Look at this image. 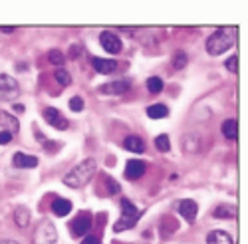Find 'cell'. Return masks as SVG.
Returning <instances> with one entry per match:
<instances>
[{
	"instance_id": "6da1fadb",
	"label": "cell",
	"mask_w": 248,
	"mask_h": 244,
	"mask_svg": "<svg viewBox=\"0 0 248 244\" xmlns=\"http://www.w3.org/2000/svg\"><path fill=\"white\" fill-rule=\"evenodd\" d=\"M236 42V26H222L213 32L206 40V52L211 56H220Z\"/></svg>"
},
{
	"instance_id": "7a4b0ae2",
	"label": "cell",
	"mask_w": 248,
	"mask_h": 244,
	"mask_svg": "<svg viewBox=\"0 0 248 244\" xmlns=\"http://www.w3.org/2000/svg\"><path fill=\"white\" fill-rule=\"evenodd\" d=\"M95 171H97V163H95V159H86V161H81L76 169H72L68 175H64L62 183H64L66 187L79 189V187H84L86 183L92 181V177L95 175Z\"/></svg>"
},
{
	"instance_id": "3957f363",
	"label": "cell",
	"mask_w": 248,
	"mask_h": 244,
	"mask_svg": "<svg viewBox=\"0 0 248 244\" xmlns=\"http://www.w3.org/2000/svg\"><path fill=\"white\" fill-rule=\"evenodd\" d=\"M139 216H141V211L133 205V202L129 198H121V218L115 222L113 230L115 232H123L127 229H133L137 225Z\"/></svg>"
},
{
	"instance_id": "277c9868",
	"label": "cell",
	"mask_w": 248,
	"mask_h": 244,
	"mask_svg": "<svg viewBox=\"0 0 248 244\" xmlns=\"http://www.w3.org/2000/svg\"><path fill=\"white\" fill-rule=\"evenodd\" d=\"M58 242V230L50 218L42 220L34 232V244H56Z\"/></svg>"
},
{
	"instance_id": "5b68a950",
	"label": "cell",
	"mask_w": 248,
	"mask_h": 244,
	"mask_svg": "<svg viewBox=\"0 0 248 244\" xmlns=\"http://www.w3.org/2000/svg\"><path fill=\"white\" fill-rule=\"evenodd\" d=\"M20 95V86L12 76L0 74V101H14Z\"/></svg>"
},
{
	"instance_id": "8992f818",
	"label": "cell",
	"mask_w": 248,
	"mask_h": 244,
	"mask_svg": "<svg viewBox=\"0 0 248 244\" xmlns=\"http://www.w3.org/2000/svg\"><path fill=\"white\" fill-rule=\"evenodd\" d=\"M70 229L74 232V236H86L92 229V216L88 213H79L72 222H70Z\"/></svg>"
},
{
	"instance_id": "52a82bcc",
	"label": "cell",
	"mask_w": 248,
	"mask_h": 244,
	"mask_svg": "<svg viewBox=\"0 0 248 244\" xmlns=\"http://www.w3.org/2000/svg\"><path fill=\"white\" fill-rule=\"evenodd\" d=\"M131 81L129 79H117V81H109V84L99 86V93L103 95H123L125 92H129Z\"/></svg>"
},
{
	"instance_id": "ba28073f",
	"label": "cell",
	"mask_w": 248,
	"mask_h": 244,
	"mask_svg": "<svg viewBox=\"0 0 248 244\" xmlns=\"http://www.w3.org/2000/svg\"><path fill=\"white\" fill-rule=\"evenodd\" d=\"M44 119H46V123H50L52 127H56V129H60V131H66V129L70 127L68 119L62 115L56 107H46V109H44Z\"/></svg>"
},
{
	"instance_id": "9c48e42d",
	"label": "cell",
	"mask_w": 248,
	"mask_h": 244,
	"mask_svg": "<svg viewBox=\"0 0 248 244\" xmlns=\"http://www.w3.org/2000/svg\"><path fill=\"white\" fill-rule=\"evenodd\" d=\"M99 42H101L103 50H106L108 54H119L121 52V40L113 32H101Z\"/></svg>"
},
{
	"instance_id": "30bf717a",
	"label": "cell",
	"mask_w": 248,
	"mask_h": 244,
	"mask_svg": "<svg viewBox=\"0 0 248 244\" xmlns=\"http://www.w3.org/2000/svg\"><path fill=\"white\" fill-rule=\"evenodd\" d=\"M145 169H147V165H145L143 161H139V159H131V161H127V165H125V179H129V181H137L139 177H143Z\"/></svg>"
},
{
	"instance_id": "8fae6325",
	"label": "cell",
	"mask_w": 248,
	"mask_h": 244,
	"mask_svg": "<svg viewBox=\"0 0 248 244\" xmlns=\"http://www.w3.org/2000/svg\"><path fill=\"white\" fill-rule=\"evenodd\" d=\"M177 209H179V213H181L185 218H187L189 222H193L195 216H197V213H199V205H197L195 200H191V198H183V200H179Z\"/></svg>"
},
{
	"instance_id": "7c38bea8",
	"label": "cell",
	"mask_w": 248,
	"mask_h": 244,
	"mask_svg": "<svg viewBox=\"0 0 248 244\" xmlns=\"http://www.w3.org/2000/svg\"><path fill=\"white\" fill-rule=\"evenodd\" d=\"M12 163H14V167H18V169H34V167H38V159L34 155H28V153H16Z\"/></svg>"
},
{
	"instance_id": "4fadbf2b",
	"label": "cell",
	"mask_w": 248,
	"mask_h": 244,
	"mask_svg": "<svg viewBox=\"0 0 248 244\" xmlns=\"http://www.w3.org/2000/svg\"><path fill=\"white\" fill-rule=\"evenodd\" d=\"M92 64L95 68V72L99 74H111L117 70V62L115 60H106V58H93L92 60Z\"/></svg>"
},
{
	"instance_id": "5bb4252c",
	"label": "cell",
	"mask_w": 248,
	"mask_h": 244,
	"mask_svg": "<svg viewBox=\"0 0 248 244\" xmlns=\"http://www.w3.org/2000/svg\"><path fill=\"white\" fill-rule=\"evenodd\" d=\"M0 127H4V131H8V133H16L20 129L18 119L4 109H0Z\"/></svg>"
},
{
	"instance_id": "9a60e30c",
	"label": "cell",
	"mask_w": 248,
	"mask_h": 244,
	"mask_svg": "<svg viewBox=\"0 0 248 244\" xmlns=\"http://www.w3.org/2000/svg\"><path fill=\"white\" fill-rule=\"evenodd\" d=\"M123 147L131 153H143L145 151V141H143L139 135H129V137H125V141H123Z\"/></svg>"
},
{
	"instance_id": "2e32d148",
	"label": "cell",
	"mask_w": 248,
	"mask_h": 244,
	"mask_svg": "<svg viewBox=\"0 0 248 244\" xmlns=\"http://www.w3.org/2000/svg\"><path fill=\"white\" fill-rule=\"evenodd\" d=\"M206 244H232V238L224 230H211L206 236Z\"/></svg>"
},
{
	"instance_id": "e0dca14e",
	"label": "cell",
	"mask_w": 248,
	"mask_h": 244,
	"mask_svg": "<svg viewBox=\"0 0 248 244\" xmlns=\"http://www.w3.org/2000/svg\"><path fill=\"white\" fill-rule=\"evenodd\" d=\"M52 211H54V214H58V216H66V214L72 211V202H70L68 198L58 197V198H54V202H52Z\"/></svg>"
},
{
	"instance_id": "ac0fdd59",
	"label": "cell",
	"mask_w": 248,
	"mask_h": 244,
	"mask_svg": "<svg viewBox=\"0 0 248 244\" xmlns=\"http://www.w3.org/2000/svg\"><path fill=\"white\" fill-rule=\"evenodd\" d=\"M14 222H16V227L26 229L30 225V211L26 207H16V211H14Z\"/></svg>"
},
{
	"instance_id": "d6986e66",
	"label": "cell",
	"mask_w": 248,
	"mask_h": 244,
	"mask_svg": "<svg viewBox=\"0 0 248 244\" xmlns=\"http://www.w3.org/2000/svg\"><path fill=\"white\" fill-rule=\"evenodd\" d=\"M222 135L226 139H231L234 141L238 137V123H236V119H226L224 123H222Z\"/></svg>"
},
{
	"instance_id": "ffe728a7",
	"label": "cell",
	"mask_w": 248,
	"mask_h": 244,
	"mask_svg": "<svg viewBox=\"0 0 248 244\" xmlns=\"http://www.w3.org/2000/svg\"><path fill=\"white\" fill-rule=\"evenodd\" d=\"M147 115H149L151 119H163V117H167V115H169V107L165 106V104L149 106V107H147Z\"/></svg>"
},
{
	"instance_id": "44dd1931",
	"label": "cell",
	"mask_w": 248,
	"mask_h": 244,
	"mask_svg": "<svg viewBox=\"0 0 248 244\" xmlns=\"http://www.w3.org/2000/svg\"><path fill=\"white\" fill-rule=\"evenodd\" d=\"M234 214H236V209L229 207V205H220L218 209L213 211V216H217V218H232Z\"/></svg>"
},
{
	"instance_id": "7402d4cb",
	"label": "cell",
	"mask_w": 248,
	"mask_h": 244,
	"mask_svg": "<svg viewBox=\"0 0 248 244\" xmlns=\"http://www.w3.org/2000/svg\"><path fill=\"white\" fill-rule=\"evenodd\" d=\"M187 62H189V58H187V54H185V52L177 50V52L173 54V68H175V70H183L185 66H187Z\"/></svg>"
},
{
	"instance_id": "603a6c76",
	"label": "cell",
	"mask_w": 248,
	"mask_h": 244,
	"mask_svg": "<svg viewBox=\"0 0 248 244\" xmlns=\"http://www.w3.org/2000/svg\"><path fill=\"white\" fill-rule=\"evenodd\" d=\"M147 90H149V93H159V92H163V79H161L159 76L149 77V79H147Z\"/></svg>"
},
{
	"instance_id": "cb8c5ba5",
	"label": "cell",
	"mask_w": 248,
	"mask_h": 244,
	"mask_svg": "<svg viewBox=\"0 0 248 244\" xmlns=\"http://www.w3.org/2000/svg\"><path fill=\"white\" fill-rule=\"evenodd\" d=\"M155 147L161 151V153H167L169 149H171V143H169V137L167 135H159L157 139H155Z\"/></svg>"
},
{
	"instance_id": "d4e9b609",
	"label": "cell",
	"mask_w": 248,
	"mask_h": 244,
	"mask_svg": "<svg viewBox=\"0 0 248 244\" xmlns=\"http://www.w3.org/2000/svg\"><path fill=\"white\" fill-rule=\"evenodd\" d=\"M54 77H56V81H58L60 86H70V81H72V77H70V74L66 70H58L54 74Z\"/></svg>"
},
{
	"instance_id": "484cf974",
	"label": "cell",
	"mask_w": 248,
	"mask_h": 244,
	"mask_svg": "<svg viewBox=\"0 0 248 244\" xmlns=\"http://www.w3.org/2000/svg\"><path fill=\"white\" fill-rule=\"evenodd\" d=\"M48 60H50V62H52V64H56V66H62V64H64V62H66V58H64V54H62L60 50H52V52L48 54Z\"/></svg>"
},
{
	"instance_id": "4316f807",
	"label": "cell",
	"mask_w": 248,
	"mask_h": 244,
	"mask_svg": "<svg viewBox=\"0 0 248 244\" xmlns=\"http://www.w3.org/2000/svg\"><path fill=\"white\" fill-rule=\"evenodd\" d=\"M226 70H231L232 74H236L238 72V56H231L229 60H226Z\"/></svg>"
},
{
	"instance_id": "83f0119b",
	"label": "cell",
	"mask_w": 248,
	"mask_h": 244,
	"mask_svg": "<svg viewBox=\"0 0 248 244\" xmlns=\"http://www.w3.org/2000/svg\"><path fill=\"white\" fill-rule=\"evenodd\" d=\"M70 109L76 111V113H79L81 109H84V101H81V97H72L70 99Z\"/></svg>"
},
{
	"instance_id": "f1b7e54d",
	"label": "cell",
	"mask_w": 248,
	"mask_h": 244,
	"mask_svg": "<svg viewBox=\"0 0 248 244\" xmlns=\"http://www.w3.org/2000/svg\"><path fill=\"white\" fill-rule=\"evenodd\" d=\"M106 183H108V193H109V195L119 193V185H117V183H115L111 177H108V179H106Z\"/></svg>"
},
{
	"instance_id": "f546056e",
	"label": "cell",
	"mask_w": 248,
	"mask_h": 244,
	"mask_svg": "<svg viewBox=\"0 0 248 244\" xmlns=\"http://www.w3.org/2000/svg\"><path fill=\"white\" fill-rule=\"evenodd\" d=\"M12 141V133L8 131H0V145H8Z\"/></svg>"
},
{
	"instance_id": "4dcf8cb0",
	"label": "cell",
	"mask_w": 248,
	"mask_h": 244,
	"mask_svg": "<svg viewBox=\"0 0 248 244\" xmlns=\"http://www.w3.org/2000/svg\"><path fill=\"white\" fill-rule=\"evenodd\" d=\"M81 244H99V240H97L95 236H86Z\"/></svg>"
},
{
	"instance_id": "1f68e13d",
	"label": "cell",
	"mask_w": 248,
	"mask_h": 244,
	"mask_svg": "<svg viewBox=\"0 0 248 244\" xmlns=\"http://www.w3.org/2000/svg\"><path fill=\"white\" fill-rule=\"evenodd\" d=\"M14 109H16V113H24V111H26V107H24L22 104H16V106H14Z\"/></svg>"
},
{
	"instance_id": "d6a6232c",
	"label": "cell",
	"mask_w": 248,
	"mask_h": 244,
	"mask_svg": "<svg viewBox=\"0 0 248 244\" xmlns=\"http://www.w3.org/2000/svg\"><path fill=\"white\" fill-rule=\"evenodd\" d=\"M0 30H2V32H14V26H2V28H0Z\"/></svg>"
},
{
	"instance_id": "836d02e7",
	"label": "cell",
	"mask_w": 248,
	"mask_h": 244,
	"mask_svg": "<svg viewBox=\"0 0 248 244\" xmlns=\"http://www.w3.org/2000/svg\"><path fill=\"white\" fill-rule=\"evenodd\" d=\"M0 244H18V242H16V240H2Z\"/></svg>"
}]
</instances>
